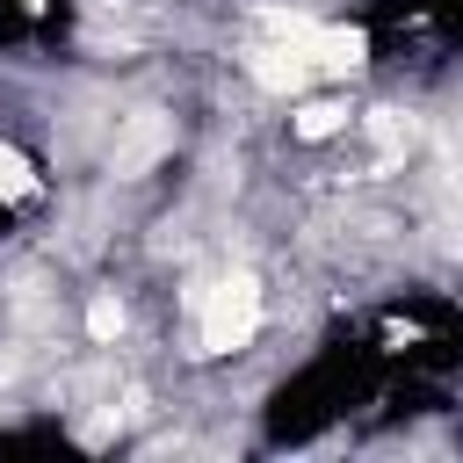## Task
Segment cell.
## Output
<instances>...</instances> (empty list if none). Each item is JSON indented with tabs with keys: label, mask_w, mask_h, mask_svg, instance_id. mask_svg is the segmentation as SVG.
I'll return each instance as SVG.
<instances>
[{
	"label": "cell",
	"mask_w": 463,
	"mask_h": 463,
	"mask_svg": "<svg viewBox=\"0 0 463 463\" xmlns=\"http://www.w3.org/2000/svg\"><path fill=\"white\" fill-rule=\"evenodd\" d=\"M260 326H268V289H260L253 268H217L210 282L188 289V340H195L203 362L246 354L260 340Z\"/></svg>",
	"instance_id": "1"
},
{
	"label": "cell",
	"mask_w": 463,
	"mask_h": 463,
	"mask_svg": "<svg viewBox=\"0 0 463 463\" xmlns=\"http://www.w3.org/2000/svg\"><path fill=\"white\" fill-rule=\"evenodd\" d=\"M362 123L354 94L347 87H326V94H289V145H333Z\"/></svg>",
	"instance_id": "2"
},
{
	"label": "cell",
	"mask_w": 463,
	"mask_h": 463,
	"mask_svg": "<svg viewBox=\"0 0 463 463\" xmlns=\"http://www.w3.org/2000/svg\"><path fill=\"white\" fill-rule=\"evenodd\" d=\"M29 195H43V166H36L14 137H0V210H14V203H29Z\"/></svg>",
	"instance_id": "3"
},
{
	"label": "cell",
	"mask_w": 463,
	"mask_h": 463,
	"mask_svg": "<svg viewBox=\"0 0 463 463\" xmlns=\"http://www.w3.org/2000/svg\"><path fill=\"white\" fill-rule=\"evenodd\" d=\"M80 326H87V340H94V347H116V340H123V326H130V304H123L116 289H94Z\"/></svg>",
	"instance_id": "4"
},
{
	"label": "cell",
	"mask_w": 463,
	"mask_h": 463,
	"mask_svg": "<svg viewBox=\"0 0 463 463\" xmlns=\"http://www.w3.org/2000/svg\"><path fill=\"white\" fill-rule=\"evenodd\" d=\"M14 7H22V14H43V7H51V0H14Z\"/></svg>",
	"instance_id": "5"
}]
</instances>
